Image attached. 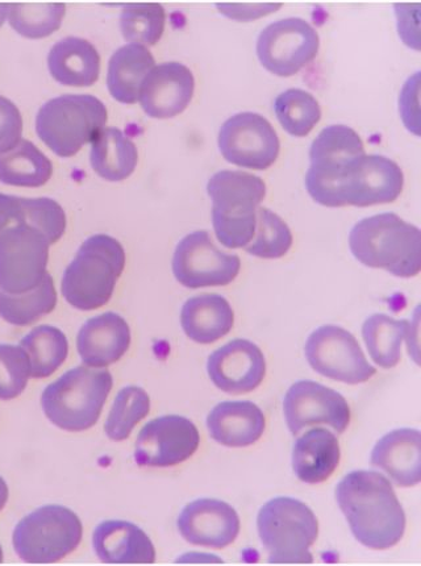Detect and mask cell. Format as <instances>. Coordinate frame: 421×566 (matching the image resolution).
<instances>
[{
  "label": "cell",
  "instance_id": "cell-1",
  "mask_svg": "<svg viewBox=\"0 0 421 566\" xmlns=\"http://www.w3.org/2000/svg\"><path fill=\"white\" fill-rule=\"evenodd\" d=\"M336 501L351 534L365 547H396L406 533V514L391 482L381 473L355 471L336 488Z\"/></svg>",
  "mask_w": 421,
  "mask_h": 566
},
{
  "label": "cell",
  "instance_id": "cell-2",
  "mask_svg": "<svg viewBox=\"0 0 421 566\" xmlns=\"http://www.w3.org/2000/svg\"><path fill=\"white\" fill-rule=\"evenodd\" d=\"M349 248L365 266L383 269L400 279L420 273V230L397 213L385 212L360 220L351 228Z\"/></svg>",
  "mask_w": 421,
  "mask_h": 566
},
{
  "label": "cell",
  "instance_id": "cell-3",
  "mask_svg": "<svg viewBox=\"0 0 421 566\" xmlns=\"http://www.w3.org/2000/svg\"><path fill=\"white\" fill-rule=\"evenodd\" d=\"M126 268V251L108 234H94L80 247L62 277L61 290L69 305L93 312L113 298L116 282Z\"/></svg>",
  "mask_w": 421,
  "mask_h": 566
},
{
  "label": "cell",
  "instance_id": "cell-4",
  "mask_svg": "<svg viewBox=\"0 0 421 566\" xmlns=\"http://www.w3.org/2000/svg\"><path fill=\"white\" fill-rule=\"evenodd\" d=\"M207 192L212 199V224L225 248L251 244L257 227V210L266 197V185L257 176L222 170L210 178Z\"/></svg>",
  "mask_w": 421,
  "mask_h": 566
},
{
  "label": "cell",
  "instance_id": "cell-5",
  "mask_svg": "<svg viewBox=\"0 0 421 566\" xmlns=\"http://www.w3.org/2000/svg\"><path fill=\"white\" fill-rule=\"evenodd\" d=\"M113 386L112 373L82 365L48 385L41 406L46 418L61 430L87 431L98 423Z\"/></svg>",
  "mask_w": 421,
  "mask_h": 566
},
{
  "label": "cell",
  "instance_id": "cell-6",
  "mask_svg": "<svg viewBox=\"0 0 421 566\" xmlns=\"http://www.w3.org/2000/svg\"><path fill=\"white\" fill-rule=\"evenodd\" d=\"M105 103L88 94H67L46 102L36 116L40 140L54 155L73 157L106 127Z\"/></svg>",
  "mask_w": 421,
  "mask_h": 566
},
{
  "label": "cell",
  "instance_id": "cell-7",
  "mask_svg": "<svg viewBox=\"0 0 421 566\" xmlns=\"http://www.w3.org/2000/svg\"><path fill=\"white\" fill-rule=\"evenodd\" d=\"M262 545L272 564H313L311 547L319 536V522L306 503L280 496L265 503L257 517Z\"/></svg>",
  "mask_w": 421,
  "mask_h": 566
},
{
  "label": "cell",
  "instance_id": "cell-8",
  "mask_svg": "<svg viewBox=\"0 0 421 566\" xmlns=\"http://www.w3.org/2000/svg\"><path fill=\"white\" fill-rule=\"evenodd\" d=\"M84 536L77 514L60 505L34 510L13 530V548L29 564H53L73 554Z\"/></svg>",
  "mask_w": 421,
  "mask_h": 566
},
{
  "label": "cell",
  "instance_id": "cell-9",
  "mask_svg": "<svg viewBox=\"0 0 421 566\" xmlns=\"http://www.w3.org/2000/svg\"><path fill=\"white\" fill-rule=\"evenodd\" d=\"M404 176L388 157L364 155L341 172L322 206L369 207L391 203L402 195Z\"/></svg>",
  "mask_w": 421,
  "mask_h": 566
},
{
  "label": "cell",
  "instance_id": "cell-10",
  "mask_svg": "<svg viewBox=\"0 0 421 566\" xmlns=\"http://www.w3.org/2000/svg\"><path fill=\"white\" fill-rule=\"evenodd\" d=\"M50 247L44 233L29 224L0 233V289L9 294L36 289L48 274Z\"/></svg>",
  "mask_w": 421,
  "mask_h": 566
},
{
  "label": "cell",
  "instance_id": "cell-11",
  "mask_svg": "<svg viewBox=\"0 0 421 566\" xmlns=\"http://www.w3.org/2000/svg\"><path fill=\"white\" fill-rule=\"evenodd\" d=\"M305 355L311 368L338 382H368L377 373L356 337L338 326H323L314 331L306 343Z\"/></svg>",
  "mask_w": 421,
  "mask_h": 566
},
{
  "label": "cell",
  "instance_id": "cell-12",
  "mask_svg": "<svg viewBox=\"0 0 421 566\" xmlns=\"http://www.w3.org/2000/svg\"><path fill=\"white\" fill-rule=\"evenodd\" d=\"M319 33L306 20L290 18L267 25L257 41L262 66L280 77H293L319 52Z\"/></svg>",
  "mask_w": 421,
  "mask_h": 566
},
{
  "label": "cell",
  "instance_id": "cell-13",
  "mask_svg": "<svg viewBox=\"0 0 421 566\" xmlns=\"http://www.w3.org/2000/svg\"><path fill=\"white\" fill-rule=\"evenodd\" d=\"M240 269L239 255L220 251L207 231L188 234L179 241L172 255V273L189 289L230 285Z\"/></svg>",
  "mask_w": 421,
  "mask_h": 566
},
{
  "label": "cell",
  "instance_id": "cell-14",
  "mask_svg": "<svg viewBox=\"0 0 421 566\" xmlns=\"http://www.w3.org/2000/svg\"><path fill=\"white\" fill-rule=\"evenodd\" d=\"M219 149L228 163L240 168L265 170L277 161L281 143L264 116L241 113L220 128Z\"/></svg>",
  "mask_w": 421,
  "mask_h": 566
},
{
  "label": "cell",
  "instance_id": "cell-15",
  "mask_svg": "<svg viewBox=\"0 0 421 566\" xmlns=\"http://www.w3.org/2000/svg\"><path fill=\"white\" fill-rule=\"evenodd\" d=\"M365 155L361 137L347 126L324 128L311 145V167L306 189L315 202L323 205L341 172Z\"/></svg>",
  "mask_w": 421,
  "mask_h": 566
},
{
  "label": "cell",
  "instance_id": "cell-16",
  "mask_svg": "<svg viewBox=\"0 0 421 566\" xmlns=\"http://www.w3.org/2000/svg\"><path fill=\"white\" fill-rule=\"evenodd\" d=\"M200 434L190 419L165 416L143 427L135 446L137 465L169 468L182 464L198 451Z\"/></svg>",
  "mask_w": 421,
  "mask_h": 566
},
{
  "label": "cell",
  "instance_id": "cell-17",
  "mask_svg": "<svg viewBox=\"0 0 421 566\" xmlns=\"http://www.w3.org/2000/svg\"><path fill=\"white\" fill-rule=\"evenodd\" d=\"M283 413L290 432L299 434L315 424L345 432L350 423V409L340 392L314 381L295 382L283 399Z\"/></svg>",
  "mask_w": 421,
  "mask_h": 566
},
{
  "label": "cell",
  "instance_id": "cell-18",
  "mask_svg": "<svg viewBox=\"0 0 421 566\" xmlns=\"http://www.w3.org/2000/svg\"><path fill=\"white\" fill-rule=\"evenodd\" d=\"M207 371L218 389L233 396L246 395L264 381L265 356L250 340H232L213 352Z\"/></svg>",
  "mask_w": 421,
  "mask_h": 566
},
{
  "label": "cell",
  "instance_id": "cell-19",
  "mask_svg": "<svg viewBox=\"0 0 421 566\" xmlns=\"http://www.w3.org/2000/svg\"><path fill=\"white\" fill-rule=\"evenodd\" d=\"M179 534L197 547L223 549L236 541L241 522L236 510L219 500L189 503L178 517Z\"/></svg>",
  "mask_w": 421,
  "mask_h": 566
},
{
  "label": "cell",
  "instance_id": "cell-20",
  "mask_svg": "<svg viewBox=\"0 0 421 566\" xmlns=\"http://www.w3.org/2000/svg\"><path fill=\"white\" fill-rule=\"evenodd\" d=\"M196 92L194 75L179 62H167L151 69L145 77L139 101L145 112L155 119H170L182 114Z\"/></svg>",
  "mask_w": 421,
  "mask_h": 566
},
{
  "label": "cell",
  "instance_id": "cell-21",
  "mask_svg": "<svg viewBox=\"0 0 421 566\" xmlns=\"http://www.w3.org/2000/svg\"><path fill=\"white\" fill-rule=\"evenodd\" d=\"M130 328L116 313H105L87 321L80 329L77 349L88 368H107L120 360L130 347Z\"/></svg>",
  "mask_w": 421,
  "mask_h": 566
},
{
  "label": "cell",
  "instance_id": "cell-22",
  "mask_svg": "<svg viewBox=\"0 0 421 566\" xmlns=\"http://www.w3.org/2000/svg\"><path fill=\"white\" fill-rule=\"evenodd\" d=\"M371 465L381 469L399 488L421 481V437L413 428H399L378 441L371 452Z\"/></svg>",
  "mask_w": 421,
  "mask_h": 566
},
{
  "label": "cell",
  "instance_id": "cell-23",
  "mask_svg": "<svg viewBox=\"0 0 421 566\" xmlns=\"http://www.w3.org/2000/svg\"><path fill=\"white\" fill-rule=\"evenodd\" d=\"M265 427L264 412L250 400L219 403L207 417L211 438L217 443L231 448H245L257 443Z\"/></svg>",
  "mask_w": 421,
  "mask_h": 566
},
{
  "label": "cell",
  "instance_id": "cell-24",
  "mask_svg": "<svg viewBox=\"0 0 421 566\" xmlns=\"http://www.w3.org/2000/svg\"><path fill=\"white\" fill-rule=\"evenodd\" d=\"M93 545L105 564H155L156 549L149 536L126 521L102 522L95 528Z\"/></svg>",
  "mask_w": 421,
  "mask_h": 566
},
{
  "label": "cell",
  "instance_id": "cell-25",
  "mask_svg": "<svg viewBox=\"0 0 421 566\" xmlns=\"http://www.w3.org/2000/svg\"><path fill=\"white\" fill-rule=\"evenodd\" d=\"M338 439L326 428H313L295 441L293 469L302 482L316 485L326 482L340 464Z\"/></svg>",
  "mask_w": 421,
  "mask_h": 566
},
{
  "label": "cell",
  "instance_id": "cell-26",
  "mask_svg": "<svg viewBox=\"0 0 421 566\" xmlns=\"http://www.w3.org/2000/svg\"><path fill=\"white\" fill-rule=\"evenodd\" d=\"M48 67L61 85L90 87L99 78V52L85 39L66 38L53 45L48 54Z\"/></svg>",
  "mask_w": 421,
  "mask_h": 566
},
{
  "label": "cell",
  "instance_id": "cell-27",
  "mask_svg": "<svg viewBox=\"0 0 421 566\" xmlns=\"http://www.w3.org/2000/svg\"><path fill=\"white\" fill-rule=\"evenodd\" d=\"M233 310L224 296L200 294L186 301L181 312V324L189 339L198 344H212L233 328Z\"/></svg>",
  "mask_w": 421,
  "mask_h": 566
},
{
  "label": "cell",
  "instance_id": "cell-28",
  "mask_svg": "<svg viewBox=\"0 0 421 566\" xmlns=\"http://www.w3.org/2000/svg\"><path fill=\"white\" fill-rule=\"evenodd\" d=\"M156 66L154 54L139 44H128L117 50L108 62L107 86L109 94L124 105L139 101L145 77Z\"/></svg>",
  "mask_w": 421,
  "mask_h": 566
},
{
  "label": "cell",
  "instance_id": "cell-29",
  "mask_svg": "<svg viewBox=\"0 0 421 566\" xmlns=\"http://www.w3.org/2000/svg\"><path fill=\"white\" fill-rule=\"evenodd\" d=\"M90 163L101 178L119 182L134 175L139 163V151L119 128L105 127L92 142Z\"/></svg>",
  "mask_w": 421,
  "mask_h": 566
},
{
  "label": "cell",
  "instance_id": "cell-30",
  "mask_svg": "<svg viewBox=\"0 0 421 566\" xmlns=\"http://www.w3.org/2000/svg\"><path fill=\"white\" fill-rule=\"evenodd\" d=\"M52 176V161L29 140H22L12 150L0 155V182L4 185L41 188Z\"/></svg>",
  "mask_w": 421,
  "mask_h": 566
},
{
  "label": "cell",
  "instance_id": "cell-31",
  "mask_svg": "<svg viewBox=\"0 0 421 566\" xmlns=\"http://www.w3.org/2000/svg\"><path fill=\"white\" fill-rule=\"evenodd\" d=\"M411 327L409 321H397L385 314L368 317L362 326V337L371 360L383 369L396 368Z\"/></svg>",
  "mask_w": 421,
  "mask_h": 566
},
{
  "label": "cell",
  "instance_id": "cell-32",
  "mask_svg": "<svg viewBox=\"0 0 421 566\" xmlns=\"http://www.w3.org/2000/svg\"><path fill=\"white\" fill-rule=\"evenodd\" d=\"M57 306V292L52 275L24 294H9L0 289V317L12 326L25 327L50 315Z\"/></svg>",
  "mask_w": 421,
  "mask_h": 566
},
{
  "label": "cell",
  "instance_id": "cell-33",
  "mask_svg": "<svg viewBox=\"0 0 421 566\" xmlns=\"http://www.w3.org/2000/svg\"><path fill=\"white\" fill-rule=\"evenodd\" d=\"M20 347L25 350L31 364V377H51L66 361L69 342L61 329L53 326H39L23 337Z\"/></svg>",
  "mask_w": 421,
  "mask_h": 566
},
{
  "label": "cell",
  "instance_id": "cell-34",
  "mask_svg": "<svg viewBox=\"0 0 421 566\" xmlns=\"http://www.w3.org/2000/svg\"><path fill=\"white\" fill-rule=\"evenodd\" d=\"M274 112L283 129L295 137H305L322 119L319 102L301 88H290L277 96Z\"/></svg>",
  "mask_w": 421,
  "mask_h": 566
},
{
  "label": "cell",
  "instance_id": "cell-35",
  "mask_svg": "<svg viewBox=\"0 0 421 566\" xmlns=\"http://www.w3.org/2000/svg\"><path fill=\"white\" fill-rule=\"evenodd\" d=\"M64 3H9V22L27 39H44L60 30Z\"/></svg>",
  "mask_w": 421,
  "mask_h": 566
},
{
  "label": "cell",
  "instance_id": "cell-36",
  "mask_svg": "<svg viewBox=\"0 0 421 566\" xmlns=\"http://www.w3.org/2000/svg\"><path fill=\"white\" fill-rule=\"evenodd\" d=\"M150 398L139 386H126L114 400L109 411L105 431L108 439L124 441L130 437L134 428L148 417Z\"/></svg>",
  "mask_w": 421,
  "mask_h": 566
},
{
  "label": "cell",
  "instance_id": "cell-37",
  "mask_svg": "<svg viewBox=\"0 0 421 566\" xmlns=\"http://www.w3.org/2000/svg\"><path fill=\"white\" fill-rule=\"evenodd\" d=\"M167 13L160 3L124 6L120 17L123 36L133 44L154 46L161 40Z\"/></svg>",
  "mask_w": 421,
  "mask_h": 566
},
{
  "label": "cell",
  "instance_id": "cell-38",
  "mask_svg": "<svg viewBox=\"0 0 421 566\" xmlns=\"http://www.w3.org/2000/svg\"><path fill=\"white\" fill-rule=\"evenodd\" d=\"M293 233L285 220L264 207L257 210V227L246 252L260 259H281L293 247Z\"/></svg>",
  "mask_w": 421,
  "mask_h": 566
},
{
  "label": "cell",
  "instance_id": "cell-39",
  "mask_svg": "<svg viewBox=\"0 0 421 566\" xmlns=\"http://www.w3.org/2000/svg\"><path fill=\"white\" fill-rule=\"evenodd\" d=\"M30 377L31 364L25 350L20 345L0 344V399L22 396Z\"/></svg>",
  "mask_w": 421,
  "mask_h": 566
},
{
  "label": "cell",
  "instance_id": "cell-40",
  "mask_svg": "<svg viewBox=\"0 0 421 566\" xmlns=\"http://www.w3.org/2000/svg\"><path fill=\"white\" fill-rule=\"evenodd\" d=\"M27 224L44 233L50 244H56L66 231L64 209L51 198H23Z\"/></svg>",
  "mask_w": 421,
  "mask_h": 566
},
{
  "label": "cell",
  "instance_id": "cell-41",
  "mask_svg": "<svg viewBox=\"0 0 421 566\" xmlns=\"http://www.w3.org/2000/svg\"><path fill=\"white\" fill-rule=\"evenodd\" d=\"M23 117L15 103L0 95V155L12 150L22 142Z\"/></svg>",
  "mask_w": 421,
  "mask_h": 566
},
{
  "label": "cell",
  "instance_id": "cell-42",
  "mask_svg": "<svg viewBox=\"0 0 421 566\" xmlns=\"http://www.w3.org/2000/svg\"><path fill=\"white\" fill-rule=\"evenodd\" d=\"M19 224H27L23 198L0 192V233Z\"/></svg>",
  "mask_w": 421,
  "mask_h": 566
},
{
  "label": "cell",
  "instance_id": "cell-43",
  "mask_svg": "<svg viewBox=\"0 0 421 566\" xmlns=\"http://www.w3.org/2000/svg\"><path fill=\"white\" fill-rule=\"evenodd\" d=\"M7 18H9V3H0V27L4 24Z\"/></svg>",
  "mask_w": 421,
  "mask_h": 566
},
{
  "label": "cell",
  "instance_id": "cell-44",
  "mask_svg": "<svg viewBox=\"0 0 421 566\" xmlns=\"http://www.w3.org/2000/svg\"><path fill=\"white\" fill-rule=\"evenodd\" d=\"M0 511H2V510H0ZM2 563H3V549H2V547H0V564H2Z\"/></svg>",
  "mask_w": 421,
  "mask_h": 566
}]
</instances>
